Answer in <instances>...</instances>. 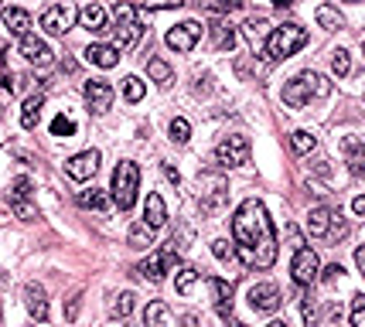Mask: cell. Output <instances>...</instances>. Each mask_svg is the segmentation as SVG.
<instances>
[{
    "instance_id": "cell-27",
    "label": "cell",
    "mask_w": 365,
    "mask_h": 327,
    "mask_svg": "<svg viewBox=\"0 0 365 327\" xmlns=\"http://www.w3.org/2000/svg\"><path fill=\"white\" fill-rule=\"evenodd\" d=\"M147 76L154 78L157 85H171V82H174V69L164 61V58H151V61H147Z\"/></svg>"
},
{
    "instance_id": "cell-9",
    "label": "cell",
    "mask_w": 365,
    "mask_h": 327,
    "mask_svg": "<svg viewBox=\"0 0 365 327\" xmlns=\"http://www.w3.org/2000/svg\"><path fill=\"white\" fill-rule=\"evenodd\" d=\"M215 160H219V167H243V164H250V140L246 136H226L215 147Z\"/></svg>"
},
{
    "instance_id": "cell-23",
    "label": "cell",
    "mask_w": 365,
    "mask_h": 327,
    "mask_svg": "<svg viewBox=\"0 0 365 327\" xmlns=\"http://www.w3.org/2000/svg\"><path fill=\"white\" fill-rule=\"evenodd\" d=\"M79 208H93V212H106L110 208V191L103 188H89V191H79Z\"/></svg>"
},
{
    "instance_id": "cell-21",
    "label": "cell",
    "mask_w": 365,
    "mask_h": 327,
    "mask_svg": "<svg viewBox=\"0 0 365 327\" xmlns=\"http://www.w3.org/2000/svg\"><path fill=\"white\" fill-rule=\"evenodd\" d=\"M86 61L89 65H96V69H113L116 61H120V52H116L113 44H89L86 48Z\"/></svg>"
},
{
    "instance_id": "cell-35",
    "label": "cell",
    "mask_w": 365,
    "mask_h": 327,
    "mask_svg": "<svg viewBox=\"0 0 365 327\" xmlns=\"http://www.w3.org/2000/svg\"><path fill=\"white\" fill-rule=\"evenodd\" d=\"M130 242H134L137 249L154 246V229H147V225H134V229H130Z\"/></svg>"
},
{
    "instance_id": "cell-47",
    "label": "cell",
    "mask_w": 365,
    "mask_h": 327,
    "mask_svg": "<svg viewBox=\"0 0 365 327\" xmlns=\"http://www.w3.org/2000/svg\"><path fill=\"white\" fill-rule=\"evenodd\" d=\"M267 327H287V324H284V321H270Z\"/></svg>"
},
{
    "instance_id": "cell-46",
    "label": "cell",
    "mask_w": 365,
    "mask_h": 327,
    "mask_svg": "<svg viewBox=\"0 0 365 327\" xmlns=\"http://www.w3.org/2000/svg\"><path fill=\"white\" fill-rule=\"evenodd\" d=\"M4 55H7V48H4V41H0V65H4Z\"/></svg>"
},
{
    "instance_id": "cell-25",
    "label": "cell",
    "mask_w": 365,
    "mask_h": 327,
    "mask_svg": "<svg viewBox=\"0 0 365 327\" xmlns=\"http://www.w3.org/2000/svg\"><path fill=\"white\" fill-rule=\"evenodd\" d=\"M212 290H215V310L222 314V317H229V310H232V283L229 280H212Z\"/></svg>"
},
{
    "instance_id": "cell-28",
    "label": "cell",
    "mask_w": 365,
    "mask_h": 327,
    "mask_svg": "<svg viewBox=\"0 0 365 327\" xmlns=\"http://www.w3.org/2000/svg\"><path fill=\"white\" fill-rule=\"evenodd\" d=\"M318 24L325 28V31H342L345 28V18H342V11L338 7H318Z\"/></svg>"
},
{
    "instance_id": "cell-37",
    "label": "cell",
    "mask_w": 365,
    "mask_h": 327,
    "mask_svg": "<svg viewBox=\"0 0 365 327\" xmlns=\"http://www.w3.org/2000/svg\"><path fill=\"white\" fill-rule=\"evenodd\" d=\"M195 280H198V270H195V266H185V270L178 273V280H174V290H178V293H188V290L195 287Z\"/></svg>"
},
{
    "instance_id": "cell-14",
    "label": "cell",
    "mask_w": 365,
    "mask_h": 327,
    "mask_svg": "<svg viewBox=\"0 0 365 327\" xmlns=\"http://www.w3.org/2000/svg\"><path fill=\"white\" fill-rule=\"evenodd\" d=\"M82 96H86L93 113H106V109L113 106V89H110V82H103V78H89V82L82 85Z\"/></svg>"
},
{
    "instance_id": "cell-45",
    "label": "cell",
    "mask_w": 365,
    "mask_h": 327,
    "mask_svg": "<svg viewBox=\"0 0 365 327\" xmlns=\"http://www.w3.org/2000/svg\"><path fill=\"white\" fill-rule=\"evenodd\" d=\"M164 174H168V181H171V184H178V171H174L171 164H164Z\"/></svg>"
},
{
    "instance_id": "cell-2",
    "label": "cell",
    "mask_w": 365,
    "mask_h": 327,
    "mask_svg": "<svg viewBox=\"0 0 365 327\" xmlns=\"http://www.w3.org/2000/svg\"><path fill=\"white\" fill-rule=\"evenodd\" d=\"M304 44H308V31L290 20V24H280V28L270 31L267 44H263V58H267L270 65H277V61H284V58L297 55Z\"/></svg>"
},
{
    "instance_id": "cell-39",
    "label": "cell",
    "mask_w": 365,
    "mask_h": 327,
    "mask_svg": "<svg viewBox=\"0 0 365 327\" xmlns=\"http://www.w3.org/2000/svg\"><path fill=\"white\" fill-rule=\"evenodd\" d=\"M352 327H365V293L352 297Z\"/></svg>"
},
{
    "instance_id": "cell-17",
    "label": "cell",
    "mask_w": 365,
    "mask_h": 327,
    "mask_svg": "<svg viewBox=\"0 0 365 327\" xmlns=\"http://www.w3.org/2000/svg\"><path fill=\"white\" fill-rule=\"evenodd\" d=\"M21 55H24L28 65H38V69H45V65H52V61H55V52H52L41 38H35V35L21 38Z\"/></svg>"
},
{
    "instance_id": "cell-34",
    "label": "cell",
    "mask_w": 365,
    "mask_h": 327,
    "mask_svg": "<svg viewBox=\"0 0 365 327\" xmlns=\"http://www.w3.org/2000/svg\"><path fill=\"white\" fill-rule=\"evenodd\" d=\"M144 93H147V89H144V82H140L137 76L123 78V99H127V102H140V99H144Z\"/></svg>"
},
{
    "instance_id": "cell-43",
    "label": "cell",
    "mask_w": 365,
    "mask_h": 327,
    "mask_svg": "<svg viewBox=\"0 0 365 327\" xmlns=\"http://www.w3.org/2000/svg\"><path fill=\"white\" fill-rule=\"evenodd\" d=\"M352 212H355V215H365V194H359V198L352 201Z\"/></svg>"
},
{
    "instance_id": "cell-15",
    "label": "cell",
    "mask_w": 365,
    "mask_h": 327,
    "mask_svg": "<svg viewBox=\"0 0 365 327\" xmlns=\"http://www.w3.org/2000/svg\"><path fill=\"white\" fill-rule=\"evenodd\" d=\"M280 287L277 283H256L250 290V307L260 310V314H273V310H280Z\"/></svg>"
},
{
    "instance_id": "cell-19",
    "label": "cell",
    "mask_w": 365,
    "mask_h": 327,
    "mask_svg": "<svg viewBox=\"0 0 365 327\" xmlns=\"http://www.w3.org/2000/svg\"><path fill=\"white\" fill-rule=\"evenodd\" d=\"M0 14H4V24H7L11 35H18V38H28V35H31V14H28V11H21V7H4Z\"/></svg>"
},
{
    "instance_id": "cell-30",
    "label": "cell",
    "mask_w": 365,
    "mask_h": 327,
    "mask_svg": "<svg viewBox=\"0 0 365 327\" xmlns=\"http://www.w3.org/2000/svg\"><path fill=\"white\" fill-rule=\"evenodd\" d=\"M168 321H171V317H168V307H164L161 300H151L147 310H144V324L147 327H168Z\"/></svg>"
},
{
    "instance_id": "cell-40",
    "label": "cell",
    "mask_w": 365,
    "mask_h": 327,
    "mask_svg": "<svg viewBox=\"0 0 365 327\" xmlns=\"http://www.w3.org/2000/svg\"><path fill=\"white\" fill-rule=\"evenodd\" d=\"M76 133V123L69 116H55L52 119V136H72Z\"/></svg>"
},
{
    "instance_id": "cell-11",
    "label": "cell",
    "mask_w": 365,
    "mask_h": 327,
    "mask_svg": "<svg viewBox=\"0 0 365 327\" xmlns=\"http://www.w3.org/2000/svg\"><path fill=\"white\" fill-rule=\"evenodd\" d=\"M290 276H294V283L297 287L308 290L314 280H318V252L308 249V246H301V249L294 252V263H290Z\"/></svg>"
},
{
    "instance_id": "cell-24",
    "label": "cell",
    "mask_w": 365,
    "mask_h": 327,
    "mask_svg": "<svg viewBox=\"0 0 365 327\" xmlns=\"http://www.w3.org/2000/svg\"><path fill=\"white\" fill-rule=\"evenodd\" d=\"M106 20H110V11H106L103 4L82 7V24H86L89 31H106Z\"/></svg>"
},
{
    "instance_id": "cell-38",
    "label": "cell",
    "mask_w": 365,
    "mask_h": 327,
    "mask_svg": "<svg viewBox=\"0 0 365 327\" xmlns=\"http://www.w3.org/2000/svg\"><path fill=\"white\" fill-rule=\"evenodd\" d=\"M331 69H335V76H348V72H352V58H348L345 48L331 52Z\"/></svg>"
},
{
    "instance_id": "cell-6",
    "label": "cell",
    "mask_w": 365,
    "mask_h": 327,
    "mask_svg": "<svg viewBox=\"0 0 365 327\" xmlns=\"http://www.w3.org/2000/svg\"><path fill=\"white\" fill-rule=\"evenodd\" d=\"M116 14V28H113V48L116 52H127V48H134L137 41H140V20H137V7L134 4H116L113 7Z\"/></svg>"
},
{
    "instance_id": "cell-10",
    "label": "cell",
    "mask_w": 365,
    "mask_h": 327,
    "mask_svg": "<svg viewBox=\"0 0 365 327\" xmlns=\"http://www.w3.org/2000/svg\"><path fill=\"white\" fill-rule=\"evenodd\" d=\"M7 201H11V208H14L18 218H24V222H35V218H38V208L31 205V181H28V177H14V181H11Z\"/></svg>"
},
{
    "instance_id": "cell-13",
    "label": "cell",
    "mask_w": 365,
    "mask_h": 327,
    "mask_svg": "<svg viewBox=\"0 0 365 327\" xmlns=\"http://www.w3.org/2000/svg\"><path fill=\"white\" fill-rule=\"evenodd\" d=\"M174 263H178V252L174 249H157L140 263V273H144L151 283H157V280H164V276L174 270Z\"/></svg>"
},
{
    "instance_id": "cell-41",
    "label": "cell",
    "mask_w": 365,
    "mask_h": 327,
    "mask_svg": "<svg viewBox=\"0 0 365 327\" xmlns=\"http://www.w3.org/2000/svg\"><path fill=\"white\" fill-rule=\"evenodd\" d=\"M212 252H215V259H222V263L232 259V249H229V242H226V239H215V242H212Z\"/></svg>"
},
{
    "instance_id": "cell-1",
    "label": "cell",
    "mask_w": 365,
    "mask_h": 327,
    "mask_svg": "<svg viewBox=\"0 0 365 327\" xmlns=\"http://www.w3.org/2000/svg\"><path fill=\"white\" fill-rule=\"evenodd\" d=\"M232 239L236 256L250 270H270L277 263V232L270 222L267 205L260 198H246L232 215Z\"/></svg>"
},
{
    "instance_id": "cell-3",
    "label": "cell",
    "mask_w": 365,
    "mask_h": 327,
    "mask_svg": "<svg viewBox=\"0 0 365 327\" xmlns=\"http://www.w3.org/2000/svg\"><path fill=\"white\" fill-rule=\"evenodd\" d=\"M284 102H287L290 109H304L311 99H318V96H328V78L325 76H318V72H301V76H294L284 85Z\"/></svg>"
},
{
    "instance_id": "cell-48",
    "label": "cell",
    "mask_w": 365,
    "mask_h": 327,
    "mask_svg": "<svg viewBox=\"0 0 365 327\" xmlns=\"http://www.w3.org/2000/svg\"><path fill=\"white\" fill-rule=\"evenodd\" d=\"M229 327H246V324H239V321H229Z\"/></svg>"
},
{
    "instance_id": "cell-29",
    "label": "cell",
    "mask_w": 365,
    "mask_h": 327,
    "mask_svg": "<svg viewBox=\"0 0 365 327\" xmlns=\"http://www.w3.org/2000/svg\"><path fill=\"white\" fill-rule=\"evenodd\" d=\"M243 31H246V38L253 41V48H256V52H263V44H267V20H260V18H253V20H246V28H243Z\"/></svg>"
},
{
    "instance_id": "cell-26",
    "label": "cell",
    "mask_w": 365,
    "mask_h": 327,
    "mask_svg": "<svg viewBox=\"0 0 365 327\" xmlns=\"http://www.w3.org/2000/svg\"><path fill=\"white\" fill-rule=\"evenodd\" d=\"M41 106H45V99H41V96L24 99V109H21V126H24V130H35V126H38Z\"/></svg>"
},
{
    "instance_id": "cell-22",
    "label": "cell",
    "mask_w": 365,
    "mask_h": 327,
    "mask_svg": "<svg viewBox=\"0 0 365 327\" xmlns=\"http://www.w3.org/2000/svg\"><path fill=\"white\" fill-rule=\"evenodd\" d=\"M342 150L348 157V171L355 174V177H365V143L348 136V140H342Z\"/></svg>"
},
{
    "instance_id": "cell-20",
    "label": "cell",
    "mask_w": 365,
    "mask_h": 327,
    "mask_svg": "<svg viewBox=\"0 0 365 327\" xmlns=\"http://www.w3.org/2000/svg\"><path fill=\"white\" fill-rule=\"evenodd\" d=\"M24 300H28V314L35 317V321H48V297H45V290L38 283H28L24 287Z\"/></svg>"
},
{
    "instance_id": "cell-33",
    "label": "cell",
    "mask_w": 365,
    "mask_h": 327,
    "mask_svg": "<svg viewBox=\"0 0 365 327\" xmlns=\"http://www.w3.org/2000/svg\"><path fill=\"white\" fill-rule=\"evenodd\" d=\"M314 143H318V140H314L308 130L290 133V150H294V154H311V150H314Z\"/></svg>"
},
{
    "instance_id": "cell-12",
    "label": "cell",
    "mask_w": 365,
    "mask_h": 327,
    "mask_svg": "<svg viewBox=\"0 0 365 327\" xmlns=\"http://www.w3.org/2000/svg\"><path fill=\"white\" fill-rule=\"evenodd\" d=\"M198 41H202V24L198 20H181L164 35V44L174 48V52H192Z\"/></svg>"
},
{
    "instance_id": "cell-5",
    "label": "cell",
    "mask_w": 365,
    "mask_h": 327,
    "mask_svg": "<svg viewBox=\"0 0 365 327\" xmlns=\"http://www.w3.org/2000/svg\"><path fill=\"white\" fill-rule=\"evenodd\" d=\"M308 232L321 242H342L348 232V222L342 218L338 208H314L308 215Z\"/></svg>"
},
{
    "instance_id": "cell-8",
    "label": "cell",
    "mask_w": 365,
    "mask_h": 327,
    "mask_svg": "<svg viewBox=\"0 0 365 327\" xmlns=\"http://www.w3.org/2000/svg\"><path fill=\"white\" fill-rule=\"evenodd\" d=\"M198 184H202V191H198L202 208H205V212H219V208L226 205V198H229V184H226V177H219L215 171H205L202 177H198Z\"/></svg>"
},
{
    "instance_id": "cell-36",
    "label": "cell",
    "mask_w": 365,
    "mask_h": 327,
    "mask_svg": "<svg viewBox=\"0 0 365 327\" xmlns=\"http://www.w3.org/2000/svg\"><path fill=\"white\" fill-rule=\"evenodd\" d=\"M168 133H171L174 143H188V136H192V123L178 116V119H171V130H168Z\"/></svg>"
},
{
    "instance_id": "cell-32",
    "label": "cell",
    "mask_w": 365,
    "mask_h": 327,
    "mask_svg": "<svg viewBox=\"0 0 365 327\" xmlns=\"http://www.w3.org/2000/svg\"><path fill=\"white\" fill-rule=\"evenodd\" d=\"M134 304H137V297L130 293V290H123V293L116 297V304L110 307V314H113L116 321H123V317H130V314H134Z\"/></svg>"
},
{
    "instance_id": "cell-31",
    "label": "cell",
    "mask_w": 365,
    "mask_h": 327,
    "mask_svg": "<svg viewBox=\"0 0 365 327\" xmlns=\"http://www.w3.org/2000/svg\"><path fill=\"white\" fill-rule=\"evenodd\" d=\"M212 35H215V48H219V52H232V48H236V31H232L229 24H215Z\"/></svg>"
},
{
    "instance_id": "cell-7",
    "label": "cell",
    "mask_w": 365,
    "mask_h": 327,
    "mask_svg": "<svg viewBox=\"0 0 365 327\" xmlns=\"http://www.w3.org/2000/svg\"><path fill=\"white\" fill-rule=\"evenodd\" d=\"M79 18H82V7H76V4H52V7H45V14H41V28H45L48 35H65V31L76 28Z\"/></svg>"
},
{
    "instance_id": "cell-16",
    "label": "cell",
    "mask_w": 365,
    "mask_h": 327,
    "mask_svg": "<svg viewBox=\"0 0 365 327\" xmlns=\"http://www.w3.org/2000/svg\"><path fill=\"white\" fill-rule=\"evenodd\" d=\"M99 150H86V154H76L69 164H65V171H69V177L72 181H89V177H96L99 171Z\"/></svg>"
},
{
    "instance_id": "cell-4",
    "label": "cell",
    "mask_w": 365,
    "mask_h": 327,
    "mask_svg": "<svg viewBox=\"0 0 365 327\" xmlns=\"http://www.w3.org/2000/svg\"><path fill=\"white\" fill-rule=\"evenodd\" d=\"M137 188H140V167L130 164V160H123V164H116L113 171V205L120 212H130L137 201Z\"/></svg>"
},
{
    "instance_id": "cell-18",
    "label": "cell",
    "mask_w": 365,
    "mask_h": 327,
    "mask_svg": "<svg viewBox=\"0 0 365 327\" xmlns=\"http://www.w3.org/2000/svg\"><path fill=\"white\" fill-rule=\"evenodd\" d=\"M168 222V208H164V198L157 191L147 194V205H144V225L147 229H164Z\"/></svg>"
},
{
    "instance_id": "cell-42",
    "label": "cell",
    "mask_w": 365,
    "mask_h": 327,
    "mask_svg": "<svg viewBox=\"0 0 365 327\" xmlns=\"http://www.w3.org/2000/svg\"><path fill=\"white\" fill-rule=\"evenodd\" d=\"M355 266H359V273L365 276V246H359V249H355Z\"/></svg>"
},
{
    "instance_id": "cell-44",
    "label": "cell",
    "mask_w": 365,
    "mask_h": 327,
    "mask_svg": "<svg viewBox=\"0 0 365 327\" xmlns=\"http://www.w3.org/2000/svg\"><path fill=\"white\" fill-rule=\"evenodd\" d=\"M338 273H342V266H328L325 270V280L331 283V280H338Z\"/></svg>"
}]
</instances>
